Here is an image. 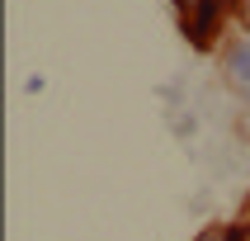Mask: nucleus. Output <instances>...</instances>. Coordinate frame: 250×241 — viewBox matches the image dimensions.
I'll list each match as a JSON object with an SVG mask.
<instances>
[{"label":"nucleus","mask_w":250,"mask_h":241,"mask_svg":"<svg viewBox=\"0 0 250 241\" xmlns=\"http://www.w3.org/2000/svg\"><path fill=\"white\" fill-rule=\"evenodd\" d=\"M227 76H231L241 90H250V43H241V47L227 52Z\"/></svg>","instance_id":"f257e3e1"},{"label":"nucleus","mask_w":250,"mask_h":241,"mask_svg":"<svg viewBox=\"0 0 250 241\" xmlns=\"http://www.w3.org/2000/svg\"><path fill=\"white\" fill-rule=\"evenodd\" d=\"M222 5H231V0H208V10H203V19H208L212 10H222Z\"/></svg>","instance_id":"f03ea898"},{"label":"nucleus","mask_w":250,"mask_h":241,"mask_svg":"<svg viewBox=\"0 0 250 241\" xmlns=\"http://www.w3.org/2000/svg\"><path fill=\"white\" fill-rule=\"evenodd\" d=\"M203 241H222V237H217V232H208V237H203Z\"/></svg>","instance_id":"7ed1b4c3"},{"label":"nucleus","mask_w":250,"mask_h":241,"mask_svg":"<svg viewBox=\"0 0 250 241\" xmlns=\"http://www.w3.org/2000/svg\"><path fill=\"white\" fill-rule=\"evenodd\" d=\"M180 5H198V0H180Z\"/></svg>","instance_id":"20e7f679"},{"label":"nucleus","mask_w":250,"mask_h":241,"mask_svg":"<svg viewBox=\"0 0 250 241\" xmlns=\"http://www.w3.org/2000/svg\"><path fill=\"white\" fill-rule=\"evenodd\" d=\"M231 241H236V237H231Z\"/></svg>","instance_id":"39448f33"}]
</instances>
